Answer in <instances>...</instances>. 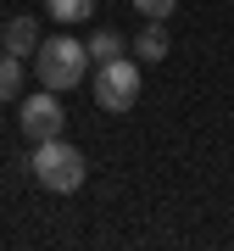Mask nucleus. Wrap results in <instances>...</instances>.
<instances>
[{
	"mask_svg": "<svg viewBox=\"0 0 234 251\" xmlns=\"http://www.w3.org/2000/svg\"><path fill=\"white\" fill-rule=\"evenodd\" d=\"M62 123H67V112H62V95H56V90H39V95H28V100H23L17 128H23V140H28V145L56 140V134H62Z\"/></svg>",
	"mask_w": 234,
	"mask_h": 251,
	"instance_id": "20e7f679",
	"label": "nucleus"
},
{
	"mask_svg": "<svg viewBox=\"0 0 234 251\" xmlns=\"http://www.w3.org/2000/svg\"><path fill=\"white\" fill-rule=\"evenodd\" d=\"M173 6H179V0H134V11H140V17H151V23H167Z\"/></svg>",
	"mask_w": 234,
	"mask_h": 251,
	"instance_id": "9d476101",
	"label": "nucleus"
},
{
	"mask_svg": "<svg viewBox=\"0 0 234 251\" xmlns=\"http://www.w3.org/2000/svg\"><path fill=\"white\" fill-rule=\"evenodd\" d=\"M23 90V56H0V100H17Z\"/></svg>",
	"mask_w": 234,
	"mask_h": 251,
	"instance_id": "1a4fd4ad",
	"label": "nucleus"
},
{
	"mask_svg": "<svg viewBox=\"0 0 234 251\" xmlns=\"http://www.w3.org/2000/svg\"><path fill=\"white\" fill-rule=\"evenodd\" d=\"M167 45H173V39H167V28H162V23H151V17H145V28L128 39L134 62H162V56H167Z\"/></svg>",
	"mask_w": 234,
	"mask_h": 251,
	"instance_id": "423d86ee",
	"label": "nucleus"
},
{
	"mask_svg": "<svg viewBox=\"0 0 234 251\" xmlns=\"http://www.w3.org/2000/svg\"><path fill=\"white\" fill-rule=\"evenodd\" d=\"M0 28H6V23H0Z\"/></svg>",
	"mask_w": 234,
	"mask_h": 251,
	"instance_id": "9b49d317",
	"label": "nucleus"
},
{
	"mask_svg": "<svg viewBox=\"0 0 234 251\" xmlns=\"http://www.w3.org/2000/svg\"><path fill=\"white\" fill-rule=\"evenodd\" d=\"M84 50H90V62H117V56H128V34H117V28H100V34L84 39Z\"/></svg>",
	"mask_w": 234,
	"mask_h": 251,
	"instance_id": "0eeeda50",
	"label": "nucleus"
},
{
	"mask_svg": "<svg viewBox=\"0 0 234 251\" xmlns=\"http://www.w3.org/2000/svg\"><path fill=\"white\" fill-rule=\"evenodd\" d=\"M34 73H39V84H45V90L67 95L72 84L90 78V50H84V39H72V34H50V39H39V50H34Z\"/></svg>",
	"mask_w": 234,
	"mask_h": 251,
	"instance_id": "f257e3e1",
	"label": "nucleus"
},
{
	"mask_svg": "<svg viewBox=\"0 0 234 251\" xmlns=\"http://www.w3.org/2000/svg\"><path fill=\"white\" fill-rule=\"evenodd\" d=\"M45 11H50L56 23L72 28V23H90L95 17V0H45Z\"/></svg>",
	"mask_w": 234,
	"mask_h": 251,
	"instance_id": "6e6552de",
	"label": "nucleus"
},
{
	"mask_svg": "<svg viewBox=\"0 0 234 251\" xmlns=\"http://www.w3.org/2000/svg\"><path fill=\"white\" fill-rule=\"evenodd\" d=\"M95 100L100 112H128L140 100V62H128V56H117V62H95Z\"/></svg>",
	"mask_w": 234,
	"mask_h": 251,
	"instance_id": "7ed1b4c3",
	"label": "nucleus"
},
{
	"mask_svg": "<svg viewBox=\"0 0 234 251\" xmlns=\"http://www.w3.org/2000/svg\"><path fill=\"white\" fill-rule=\"evenodd\" d=\"M34 179L45 184V190H56V196H72L84 179H90V162H84V151L78 145H67L62 134L56 140H45V145H34Z\"/></svg>",
	"mask_w": 234,
	"mask_h": 251,
	"instance_id": "f03ea898",
	"label": "nucleus"
},
{
	"mask_svg": "<svg viewBox=\"0 0 234 251\" xmlns=\"http://www.w3.org/2000/svg\"><path fill=\"white\" fill-rule=\"evenodd\" d=\"M0 45H6V56H28V50H39V23L28 17H11L6 28H0Z\"/></svg>",
	"mask_w": 234,
	"mask_h": 251,
	"instance_id": "39448f33",
	"label": "nucleus"
}]
</instances>
